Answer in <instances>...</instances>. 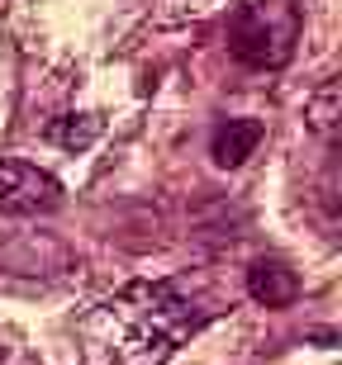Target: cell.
<instances>
[{"mask_svg":"<svg viewBox=\"0 0 342 365\" xmlns=\"http://www.w3.org/2000/svg\"><path fill=\"white\" fill-rule=\"evenodd\" d=\"M266 138V128H261V119H228L214 128V162L223 166V171H233V166H243L252 152H257V143Z\"/></svg>","mask_w":342,"mask_h":365,"instance_id":"5","label":"cell"},{"mask_svg":"<svg viewBox=\"0 0 342 365\" xmlns=\"http://www.w3.org/2000/svg\"><path fill=\"white\" fill-rule=\"evenodd\" d=\"M247 294L257 299L261 309H290L295 294H300V275L281 257H261L247 266Z\"/></svg>","mask_w":342,"mask_h":365,"instance_id":"4","label":"cell"},{"mask_svg":"<svg viewBox=\"0 0 342 365\" xmlns=\"http://www.w3.org/2000/svg\"><path fill=\"white\" fill-rule=\"evenodd\" d=\"M295 43V10L271 0H247L238 5L228 24V53L247 67H281Z\"/></svg>","mask_w":342,"mask_h":365,"instance_id":"2","label":"cell"},{"mask_svg":"<svg viewBox=\"0 0 342 365\" xmlns=\"http://www.w3.org/2000/svg\"><path fill=\"white\" fill-rule=\"evenodd\" d=\"M62 200V180L34 162H0V214H48Z\"/></svg>","mask_w":342,"mask_h":365,"instance_id":"3","label":"cell"},{"mask_svg":"<svg viewBox=\"0 0 342 365\" xmlns=\"http://www.w3.org/2000/svg\"><path fill=\"white\" fill-rule=\"evenodd\" d=\"M304 119L314 128L323 143H338V119H342V86L338 81H323L314 95H309V105H304Z\"/></svg>","mask_w":342,"mask_h":365,"instance_id":"6","label":"cell"},{"mask_svg":"<svg viewBox=\"0 0 342 365\" xmlns=\"http://www.w3.org/2000/svg\"><path fill=\"white\" fill-rule=\"evenodd\" d=\"M129 299H134V313L119 341V365H166L181 341L195 337L214 318V309L186 299L171 280L138 284Z\"/></svg>","mask_w":342,"mask_h":365,"instance_id":"1","label":"cell"},{"mask_svg":"<svg viewBox=\"0 0 342 365\" xmlns=\"http://www.w3.org/2000/svg\"><path fill=\"white\" fill-rule=\"evenodd\" d=\"M96 138H100L96 114H62V119L48 123V143H57V148H67V152H86Z\"/></svg>","mask_w":342,"mask_h":365,"instance_id":"7","label":"cell"}]
</instances>
